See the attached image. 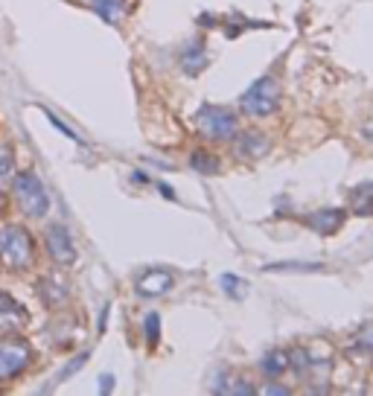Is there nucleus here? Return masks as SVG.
<instances>
[{
    "instance_id": "obj_14",
    "label": "nucleus",
    "mask_w": 373,
    "mask_h": 396,
    "mask_svg": "<svg viewBox=\"0 0 373 396\" xmlns=\"http://www.w3.org/2000/svg\"><path fill=\"white\" fill-rule=\"evenodd\" d=\"M143 335H146V341L152 344V347L160 341V315H158V312H149V315H146V321H143Z\"/></svg>"
},
{
    "instance_id": "obj_16",
    "label": "nucleus",
    "mask_w": 373,
    "mask_h": 396,
    "mask_svg": "<svg viewBox=\"0 0 373 396\" xmlns=\"http://www.w3.org/2000/svg\"><path fill=\"white\" fill-rule=\"evenodd\" d=\"M15 178V160H12V151H0V184H12Z\"/></svg>"
},
{
    "instance_id": "obj_17",
    "label": "nucleus",
    "mask_w": 373,
    "mask_h": 396,
    "mask_svg": "<svg viewBox=\"0 0 373 396\" xmlns=\"http://www.w3.org/2000/svg\"><path fill=\"white\" fill-rule=\"evenodd\" d=\"M85 361H88V353H82V356H76L73 361H67V364H65V370L56 376V382H58V385H62V382H67V379H70L73 373H76L79 368H85Z\"/></svg>"
},
{
    "instance_id": "obj_6",
    "label": "nucleus",
    "mask_w": 373,
    "mask_h": 396,
    "mask_svg": "<svg viewBox=\"0 0 373 396\" xmlns=\"http://www.w3.org/2000/svg\"><path fill=\"white\" fill-rule=\"evenodd\" d=\"M47 251L58 265H73L76 263V242L67 233L65 224H53L47 231Z\"/></svg>"
},
{
    "instance_id": "obj_3",
    "label": "nucleus",
    "mask_w": 373,
    "mask_h": 396,
    "mask_svg": "<svg viewBox=\"0 0 373 396\" xmlns=\"http://www.w3.org/2000/svg\"><path fill=\"white\" fill-rule=\"evenodd\" d=\"M196 129L210 137V140H231V137L240 131V126H236V117L222 108V105H201V108L196 111Z\"/></svg>"
},
{
    "instance_id": "obj_2",
    "label": "nucleus",
    "mask_w": 373,
    "mask_h": 396,
    "mask_svg": "<svg viewBox=\"0 0 373 396\" xmlns=\"http://www.w3.org/2000/svg\"><path fill=\"white\" fill-rule=\"evenodd\" d=\"M12 184H15V201L21 204V210L26 216H33V219L47 216L50 195H47V190H44L41 178L35 172H18L12 178Z\"/></svg>"
},
{
    "instance_id": "obj_15",
    "label": "nucleus",
    "mask_w": 373,
    "mask_h": 396,
    "mask_svg": "<svg viewBox=\"0 0 373 396\" xmlns=\"http://www.w3.org/2000/svg\"><path fill=\"white\" fill-rule=\"evenodd\" d=\"M286 368H289L286 353H272V356H265V361H263V370H265L268 376H280Z\"/></svg>"
},
{
    "instance_id": "obj_18",
    "label": "nucleus",
    "mask_w": 373,
    "mask_h": 396,
    "mask_svg": "<svg viewBox=\"0 0 373 396\" xmlns=\"http://www.w3.org/2000/svg\"><path fill=\"white\" fill-rule=\"evenodd\" d=\"M44 114H47V119H50V123H53V126H56L58 131H62L65 137H70V140H79V137H76V131H70V129H67V126H65L62 119H58V117H56L53 111H44Z\"/></svg>"
},
{
    "instance_id": "obj_9",
    "label": "nucleus",
    "mask_w": 373,
    "mask_h": 396,
    "mask_svg": "<svg viewBox=\"0 0 373 396\" xmlns=\"http://www.w3.org/2000/svg\"><path fill=\"white\" fill-rule=\"evenodd\" d=\"M309 224L315 227V231L321 236H333L341 224H345V210H338V207H326V210H318V213H312L309 216Z\"/></svg>"
},
{
    "instance_id": "obj_13",
    "label": "nucleus",
    "mask_w": 373,
    "mask_h": 396,
    "mask_svg": "<svg viewBox=\"0 0 373 396\" xmlns=\"http://www.w3.org/2000/svg\"><path fill=\"white\" fill-rule=\"evenodd\" d=\"M190 166L192 170H199L201 175H216L219 172V158L207 155V151H196V155L190 158Z\"/></svg>"
},
{
    "instance_id": "obj_19",
    "label": "nucleus",
    "mask_w": 373,
    "mask_h": 396,
    "mask_svg": "<svg viewBox=\"0 0 373 396\" xmlns=\"http://www.w3.org/2000/svg\"><path fill=\"white\" fill-rule=\"evenodd\" d=\"M219 283L225 286V292H228V295L236 297V286H240V277H233V274H222V280H219Z\"/></svg>"
},
{
    "instance_id": "obj_7",
    "label": "nucleus",
    "mask_w": 373,
    "mask_h": 396,
    "mask_svg": "<svg viewBox=\"0 0 373 396\" xmlns=\"http://www.w3.org/2000/svg\"><path fill=\"white\" fill-rule=\"evenodd\" d=\"M0 303H3V309H0V332H18L24 324H26V312L21 303H15L9 295H0Z\"/></svg>"
},
{
    "instance_id": "obj_8",
    "label": "nucleus",
    "mask_w": 373,
    "mask_h": 396,
    "mask_svg": "<svg viewBox=\"0 0 373 396\" xmlns=\"http://www.w3.org/2000/svg\"><path fill=\"white\" fill-rule=\"evenodd\" d=\"M172 271H167V268H152V271H146L143 277L138 280V292L140 295H163L167 288H172Z\"/></svg>"
},
{
    "instance_id": "obj_20",
    "label": "nucleus",
    "mask_w": 373,
    "mask_h": 396,
    "mask_svg": "<svg viewBox=\"0 0 373 396\" xmlns=\"http://www.w3.org/2000/svg\"><path fill=\"white\" fill-rule=\"evenodd\" d=\"M111 388H114V376L108 373V376H102V385H99V393H111Z\"/></svg>"
},
{
    "instance_id": "obj_5",
    "label": "nucleus",
    "mask_w": 373,
    "mask_h": 396,
    "mask_svg": "<svg viewBox=\"0 0 373 396\" xmlns=\"http://www.w3.org/2000/svg\"><path fill=\"white\" fill-rule=\"evenodd\" d=\"M29 358H33V349L21 338H0V382H9V379L21 376L26 370Z\"/></svg>"
},
{
    "instance_id": "obj_21",
    "label": "nucleus",
    "mask_w": 373,
    "mask_h": 396,
    "mask_svg": "<svg viewBox=\"0 0 373 396\" xmlns=\"http://www.w3.org/2000/svg\"><path fill=\"white\" fill-rule=\"evenodd\" d=\"M160 192H163V198H169V201H172V198H175V195H172V190H169L167 184H160Z\"/></svg>"
},
{
    "instance_id": "obj_1",
    "label": "nucleus",
    "mask_w": 373,
    "mask_h": 396,
    "mask_svg": "<svg viewBox=\"0 0 373 396\" xmlns=\"http://www.w3.org/2000/svg\"><path fill=\"white\" fill-rule=\"evenodd\" d=\"M35 260V245L21 224H3L0 227V263L6 268L24 271Z\"/></svg>"
},
{
    "instance_id": "obj_4",
    "label": "nucleus",
    "mask_w": 373,
    "mask_h": 396,
    "mask_svg": "<svg viewBox=\"0 0 373 396\" xmlns=\"http://www.w3.org/2000/svg\"><path fill=\"white\" fill-rule=\"evenodd\" d=\"M277 105H280V85H277V79H272V76H263V79H257L242 94V108L251 117L274 114Z\"/></svg>"
},
{
    "instance_id": "obj_12",
    "label": "nucleus",
    "mask_w": 373,
    "mask_h": 396,
    "mask_svg": "<svg viewBox=\"0 0 373 396\" xmlns=\"http://www.w3.org/2000/svg\"><path fill=\"white\" fill-rule=\"evenodd\" d=\"M85 3L91 6L106 24H117V21L123 18V12H126L123 0H85Z\"/></svg>"
},
{
    "instance_id": "obj_11",
    "label": "nucleus",
    "mask_w": 373,
    "mask_h": 396,
    "mask_svg": "<svg viewBox=\"0 0 373 396\" xmlns=\"http://www.w3.org/2000/svg\"><path fill=\"white\" fill-rule=\"evenodd\" d=\"M350 207H353L356 216H362V219L373 216V181H367V184L356 187L350 192Z\"/></svg>"
},
{
    "instance_id": "obj_10",
    "label": "nucleus",
    "mask_w": 373,
    "mask_h": 396,
    "mask_svg": "<svg viewBox=\"0 0 373 396\" xmlns=\"http://www.w3.org/2000/svg\"><path fill=\"white\" fill-rule=\"evenodd\" d=\"M265 151H268V140L257 131H245L240 137V143H236V155L240 158H263Z\"/></svg>"
}]
</instances>
